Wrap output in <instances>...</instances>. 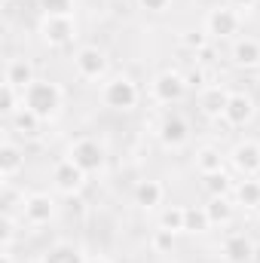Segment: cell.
<instances>
[{
    "instance_id": "obj_1",
    "label": "cell",
    "mask_w": 260,
    "mask_h": 263,
    "mask_svg": "<svg viewBox=\"0 0 260 263\" xmlns=\"http://www.w3.org/2000/svg\"><path fill=\"white\" fill-rule=\"evenodd\" d=\"M22 95H25V107H28L31 114H37L43 123L55 120L59 110H62V104H65V92H62V86L52 83V80H40V77H37Z\"/></svg>"
},
{
    "instance_id": "obj_2",
    "label": "cell",
    "mask_w": 260,
    "mask_h": 263,
    "mask_svg": "<svg viewBox=\"0 0 260 263\" xmlns=\"http://www.w3.org/2000/svg\"><path fill=\"white\" fill-rule=\"evenodd\" d=\"M138 98H141V92H138V83L126 77V73H117V77H110L104 86H101V101H104V107H110V110H120V114H129L138 107Z\"/></svg>"
},
{
    "instance_id": "obj_3",
    "label": "cell",
    "mask_w": 260,
    "mask_h": 263,
    "mask_svg": "<svg viewBox=\"0 0 260 263\" xmlns=\"http://www.w3.org/2000/svg\"><path fill=\"white\" fill-rule=\"evenodd\" d=\"M242 31V12L233 6H214L205 15V34L214 40H233Z\"/></svg>"
},
{
    "instance_id": "obj_4",
    "label": "cell",
    "mask_w": 260,
    "mask_h": 263,
    "mask_svg": "<svg viewBox=\"0 0 260 263\" xmlns=\"http://www.w3.org/2000/svg\"><path fill=\"white\" fill-rule=\"evenodd\" d=\"M67 159H70L73 165H80L86 175H98V172L104 168V162H107L104 147H101L95 138H80V141H73V144L67 147Z\"/></svg>"
},
{
    "instance_id": "obj_5",
    "label": "cell",
    "mask_w": 260,
    "mask_h": 263,
    "mask_svg": "<svg viewBox=\"0 0 260 263\" xmlns=\"http://www.w3.org/2000/svg\"><path fill=\"white\" fill-rule=\"evenodd\" d=\"M187 86H190V83H187L184 73H178V70H162V73L153 77L150 95H153V101H159V104H178V101H184Z\"/></svg>"
},
{
    "instance_id": "obj_6",
    "label": "cell",
    "mask_w": 260,
    "mask_h": 263,
    "mask_svg": "<svg viewBox=\"0 0 260 263\" xmlns=\"http://www.w3.org/2000/svg\"><path fill=\"white\" fill-rule=\"evenodd\" d=\"M107 52L98 49V46H80L77 55H73V70L80 80L86 83H95V80H104L107 77Z\"/></svg>"
},
{
    "instance_id": "obj_7",
    "label": "cell",
    "mask_w": 260,
    "mask_h": 263,
    "mask_svg": "<svg viewBox=\"0 0 260 263\" xmlns=\"http://www.w3.org/2000/svg\"><path fill=\"white\" fill-rule=\"evenodd\" d=\"M230 162H233V168H236L239 175L257 178L260 175V141H254V138L239 141V144L230 150Z\"/></svg>"
},
{
    "instance_id": "obj_8",
    "label": "cell",
    "mask_w": 260,
    "mask_h": 263,
    "mask_svg": "<svg viewBox=\"0 0 260 263\" xmlns=\"http://www.w3.org/2000/svg\"><path fill=\"white\" fill-rule=\"evenodd\" d=\"M55 211H59V205L49 193H31L22 205V220L31 227H46L55 217Z\"/></svg>"
},
{
    "instance_id": "obj_9",
    "label": "cell",
    "mask_w": 260,
    "mask_h": 263,
    "mask_svg": "<svg viewBox=\"0 0 260 263\" xmlns=\"http://www.w3.org/2000/svg\"><path fill=\"white\" fill-rule=\"evenodd\" d=\"M86 172L80 168V165H73L70 159H62V162H55V168H52V184H55V190L59 193H65V196H77L83 187H86Z\"/></svg>"
},
{
    "instance_id": "obj_10",
    "label": "cell",
    "mask_w": 260,
    "mask_h": 263,
    "mask_svg": "<svg viewBox=\"0 0 260 263\" xmlns=\"http://www.w3.org/2000/svg\"><path fill=\"white\" fill-rule=\"evenodd\" d=\"M156 135H159V141H162L165 150H181V147L190 141V123H187V117H181V114H165Z\"/></svg>"
},
{
    "instance_id": "obj_11",
    "label": "cell",
    "mask_w": 260,
    "mask_h": 263,
    "mask_svg": "<svg viewBox=\"0 0 260 263\" xmlns=\"http://www.w3.org/2000/svg\"><path fill=\"white\" fill-rule=\"evenodd\" d=\"M254 110H257L254 98H251L248 92L236 89V92H230V101H227L224 120H227V126H236V129H242V126H248V123L254 120Z\"/></svg>"
},
{
    "instance_id": "obj_12",
    "label": "cell",
    "mask_w": 260,
    "mask_h": 263,
    "mask_svg": "<svg viewBox=\"0 0 260 263\" xmlns=\"http://www.w3.org/2000/svg\"><path fill=\"white\" fill-rule=\"evenodd\" d=\"M40 37H43V43H49V46H67V43L77 37V22H73V18H49V15H43V22H40Z\"/></svg>"
},
{
    "instance_id": "obj_13",
    "label": "cell",
    "mask_w": 260,
    "mask_h": 263,
    "mask_svg": "<svg viewBox=\"0 0 260 263\" xmlns=\"http://www.w3.org/2000/svg\"><path fill=\"white\" fill-rule=\"evenodd\" d=\"M220 254L227 263H254V254H257V245L245 236V233H230L220 245Z\"/></svg>"
},
{
    "instance_id": "obj_14",
    "label": "cell",
    "mask_w": 260,
    "mask_h": 263,
    "mask_svg": "<svg viewBox=\"0 0 260 263\" xmlns=\"http://www.w3.org/2000/svg\"><path fill=\"white\" fill-rule=\"evenodd\" d=\"M227 101H230V89H224V86H205L199 92V110L208 120H220L227 110Z\"/></svg>"
},
{
    "instance_id": "obj_15",
    "label": "cell",
    "mask_w": 260,
    "mask_h": 263,
    "mask_svg": "<svg viewBox=\"0 0 260 263\" xmlns=\"http://www.w3.org/2000/svg\"><path fill=\"white\" fill-rule=\"evenodd\" d=\"M22 168H25V150L12 141H3L0 144V178H3V184H9Z\"/></svg>"
},
{
    "instance_id": "obj_16",
    "label": "cell",
    "mask_w": 260,
    "mask_h": 263,
    "mask_svg": "<svg viewBox=\"0 0 260 263\" xmlns=\"http://www.w3.org/2000/svg\"><path fill=\"white\" fill-rule=\"evenodd\" d=\"M135 205L138 208H144V211H153V208H159L162 205V199H165V187L159 184V181H153V178H147V181H138L135 184Z\"/></svg>"
},
{
    "instance_id": "obj_17",
    "label": "cell",
    "mask_w": 260,
    "mask_h": 263,
    "mask_svg": "<svg viewBox=\"0 0 260 263\" xmlns=\"http://www.w3.org/2000/svg\"><path fill=\"white\" fill-rule=\"evenodd\" d=\"M86 257L89 254H83V248L73 242H52L40 254V263H86Z\"/></svg>"
},
{
    "instance_id": "obj_18",
    "label": "cell",
    "mask_w": 260,
    "mask_h": 263,
    "mask_svg": "<svg viewBox=\"0 0 260 263\" xmlns=\"http://www.w3.org/2000/svg\"><path fill=\"white\" fill-rule=\"evenodd\" d=\"M233 65L236 67H245V70H251V67H260V40L254 37H239L236 43H233Z\"/></svg>"
},
{
    "instance_id": "obj_19",
    "label": "cell",
    "mask_w": 260,
    "mask_h": 263,
    "mask_svg": "<svg viewBox=\"0 0 260 263\" xmlns=\"http://www.w3.org/2000/svg\"><path fill=\"white\" fill-rule=\"evenodd\" d=\"M34 80H37V73H34V65H31L28 59H12V62L6 65L3 83H9V86H15V89H22V92H25Z\"/></svg>"
},
{
    "instance_id": "obj_20",
    "label": "cell",
    "mask_w": 260,
    "mask_h": 263,
    "mask_svg": "<svg viewBox=\"0 0 260 263\" xmlns=\"http://www.w3.org/2000/svg\"><path fill=\"white\" fill-rule=\"evenodd\" d=\"M224 153L217 150V147H211V144H205V147H199L196 150V172L199 175H214V172H224Z\"/></svg>"
},
{
    "instance_id": "obj_21",
    "label": "cell",
    "mask_w": 260,
    "mask_h": 263,
    "mask_svg": "<svg viewBox=\"0 0 260 263\" xmlns=\"http://www.w3.org/2000/svg\"><path fill=\"white\" fill-rule=\"evenodd\" d=\"M205 211H208V217H211V227H227V223L233 220L236 205L230 202V196H208Z\"/></svg>"
},
{
    "instance_id": "obj_22",
    "label": "cell",
    "mask_w": 260,
    "mask_h": 263,
    "mask_svg": "<svg viewBox=\"0 0 260 263\" xmlns=\"http://www.w3.org/2000/svg\"><path fill=\"white\" fill-rule=\"evenodd\" d=\"M233 196H236V205H242V208H260V181L257 178L239 181Z\"/></svg>"
},
{
    "instance_id": "obj_23",
    "label": "cell",
    "mask_w": 260,
    "mask_h": 263,
    "mask_svg": "<svg viewBox=\"0 0 260 263\" xmlns=\"http://www.w3.org/2000/svg\"><path fill=\"white\" fill-rule=\"evenodd\" d=\"M22 107H25V95H22V89H15V86L3 83V86H0V114L12 120Z\"/></svg>"
},
{
    "instance_id": "obj_24",
    "label": "cell",
    "mask_w": 260,
    "mask_h": 263,
    "mask_svg": "<svg viewBox=\"0 0 260 263\" xmlns=\"http://www.w3.org/2000/svg\"><path fill=\"white\" fill-rule=\"evenodd\" d=\"M208 230H211V217H208L205 205H187L184 233H208Z\"/></svg>"
},
{
    "instance_id": "obj_25",
    "label": "cell",
    "mask_w": 260,
    "mask_h": 263,
    "mask_svg": "<svg viewBox=\"0 0 260 263\" xmlns=\"http://www.w3.org/2000/svg\"><path fill=\"white\" fill-rule=\"evenodd\" d=\"M202 187L208 196H230L236 187H233V178L227 172H214V175H202Z\"/></svg>"
},
{
    "instance_id": "obj_26",
    "label": "cell",
    "mask_w": 260,
    "mask_h": 263,
    "mask_svg": "<svg viewBox=\"0 0 260 263\" xmlns=\"http://www.w3.org/2000/svg\"><path fill=\"white\" fill-rule=\"evenodd\" d=\"M184 214H187V205H169V208H162V214H159V230L184 233Z\"/></svg>"
},
{
    "instance_id": "obj_27",
    "label": "cell",
    "mask_w": 260,
    "mask_h": 263,
    "mask_svg": "<svg viewBox=\"0 0 260 263\" xmlns=\"http://www.w3.org/2000/svg\"><path fill=\"white\" fill-rule=\"evenodd\" d=\"M12 126L18 135H25V138H34V135H40V126H43V120L37 117V114H31L28 107H22L15 117H12Z\"/></svg>"
},
{
    "instance_id": "obj_28",
    "label": "cell",
    "mask_w": 260,
    "mask_h": 263,
    "mask_svg": "<svg viewBox=\"0 0 260 263\" xmlns=\"http://www.w3.org/2000/svg\"><path fill=\"white\" fill-rule=\"evenodd\" d=\"M40 12L49 15V18H73V9H77V0H37Z\"/></svg>"
},
{
    "instance_id": "obj_29",
    "label": "cell",
    "mask_w": 260,
    "mask_h": 263,
    "mask_svg": "<svg viewBox=\"0 0 260 263\" xmlns=\"http://www.w3.org/2000/svg\"><path fill=\"white\" fill-rule=\"evenodd\" d=\"M181 43H184L187 49L199 52V49H205V43H208V34H205V28H202V31H187V34L181 37Z\"/></svg>"
},
{
    "instance_id": "obj_30",
    "label": "cell",
    "mask_w": 260,
    "mask_h": 263,
    "mask_svg": "<svg viewBox=\"0 0 260 263\" xmlns=\"http://www.w3.org/2000/svg\"><path fill=\"white\" fill-rule=\"evenodd\" d=\"M0 239H3V248L12 245V239H15V217L12 214H3V220H0Z\"/></svg>"
},
{
    "instance_id": "obj_31",
    "label": "cell",
    "mask_w": 260,
    "mask_h": 263,
    "mask_svg": "<svg viewBox=\"0 0 260 263\" xmlns=\"http://www.w3.org/2000/svg\"><path fill=\"white\" fill-rule=\"evenodd\" d=\"M172 242H175V233H169V230H156L153 233V248L156 251H172Z\"/></svg>"
},
{
    "instance_id": "obj_32",
    "label": "cell",
    "mask_w": 260,
    "mask_h": 263,
    "mask_svg": "<svg viewBox=\"0 0 260 263\" xmlns=\"http://www.w3.org/2000/svg\"><path fill=\"white\" fill-rule=\"evenodd\" d=\"M15 199H28V196H18L9 184H3V199H0V205H3V214H12L15 211Z\"/></svg>"
},
{
    "instance_id": "obj_33",
    "label": "cell",
    "mask_w": 260,
    "mask_h": 263,
    "mask_svg": "<svg viewBox=\"0 0 260 263\" xmlns=\"http://www.w3.org/2000/svg\"><path fill=\"white\" fill-rule=\"evenodd\" d=\"M169 3H172V0H138V6L147 9V12H165Z\"/></svg>"
},
{
    "instance_id": "obj_34",
    "label": "cell",
    "mask_w": 260,
    "mask_h": 263,
    "mask_svg": "<svg viewBox=\"0 0 260 263\" xmlns=\"http://www.w3.org/2000/svg\"><path fill=\"white\" fill-rule=\"evenodd\" d=\"M227 6H233V9H239V12H251V9L257 6V0H227Z\"/></svg>"
},
{
    "instance_id": "obj_35",
    "label": "cell",
    "mask_w": 260,
    "mask_h": 263,
    "mask_svg": "<svg viewBox=\"0 0 260 263\" xmlns=\"http://www.w3.org/2000/svg\"><path fill=\"white\" fill-rule=\"evenodd\" d=\"M86 263H110V260H107L104 254H89V257H86Z\"/></svg>"
},
{
    "instance_id": "obj_36",
    "label": "cell",
    "mask_w": 260,
    "mask_h": 263,
    "mask_svg": "<svg viewBox=\"0 0 260 263\" xmlns=\"http://www.w3.org/2000/svg\"><path fill=\"white\" fill-rule=\"evenodd\" d=\"M0 263H15V260H12V251H9V248H3V254H0Z\"/></svg>"
}]
</instances>
